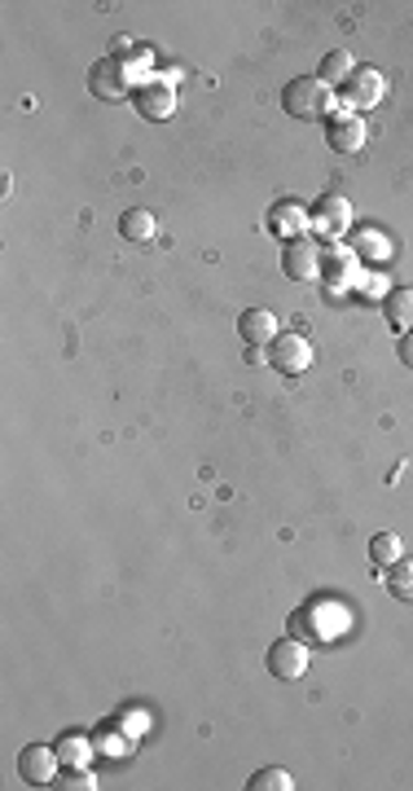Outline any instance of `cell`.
<instances>
[{
    "label": "cell",
    "mask_w": 413,
    "mask_h": 791,
    "mask_svg": "<svg viewBox=\"0 0 413 791\" xmlns=\"http://www.w3.org/2000/svg\"><path fill=\"white\" fill-rule=\"evenodd\" d=\"M335 106H339V93L326 88L317 75H300V79H291V84L282 88V110H286L291 119H304V123L330 119Z\"/></svg>",
    "instance_id": "obj_1"
},
{
    "label": "cell",
    "mask_w": 413,
    "mask_h": 791,
    "mask_svg": "<svg viewBox=\"0 0 413 791\" xmlns=\"http://www.w3.org/2000/svg\"><path fill=\"white\" fill-rule=\"evenodd\" d=\"M348 629V611L339 603H308L291 616V638L300 642H335Z\"/></svg>",
    "instance_id": "obj_2"
},
{
    "label": "cell",
    "mask_w": 413,
    "mask_h": 791,
    "mask_svg": "<svg viewBox=\"0 0 413 791\" xmlns=\"http://www.w3.org/2000/svg\"><path fill=\"white\" fill-rule=\"evenodd\" d=\"M132 106L150 123H167L176 115V79L172 75H145L132 93Z\"/></svg>",
    "instance_id": "obj_3"
},
{
    "label": "cell",
    "mask_w": 413,
    "mask_h": 791,
    "mask_svg": "<svg viewBox=\"0 0 413 791\" xmlns=\"http://www.w3.org/2000/svg\"><path fill=\"white\" fill-rule=\"evenodd\" d=\"M352 225H357V216H352V203L344 198V194H322L313 207H308V229L313 234H322V238H344V234H352Z\"/></svg>",
    "instance_id": "obj_4"
},
{
    "label": "cell",
    "mask_w": 413,
    "mask_h": 791,
    "mask_svg": "<svg viewBox=\"0 0 413 791\" xmlns=\"http://www.w3.org/2000/svg\"><path fill=\"white\" fill-rule=\"evenodd\" d=\"M137 75L123 66V62H115V57H101V62H93V71H88V93L93 97H101V101H123V97H132L137 93V84H132Z\"/></svg>",
    "instance_id": "obj_5"
},
{
    "label": "cell",
    "mask_w": 413,
    "mask_h": 791,
    "mask_svg": "<svg viewBox=\"0 0 413 791\" xmlns=\"http://www.w3.org/2000/svg\"><path fill=\"white\" fill-rule=\"evenodd\" d=\"M383 93H388L383 71H379V66H357L352 79L339 88V106H348V110H374V106L383 101Z\"/></svg>",
    "instance_id": "obj_6"
},
{
    "label": "cell",
    "mask_w": 413,
    "mask_h": 791,
    "mask_svg": "<svg viewBox=\"0 0 413 791\" xmlns=\"http://www.w3.org/2000/svg\"><path fill=\"white\" fill-rule=\"evenodd\" d=\"M57 770H62V757H57V748H48V744H26V748L18 752V779H22L26 788H53V783H57Z\"/></svg>",
    "instance_id": "obj_7"
},
{
    "label": "cell",
    "mask_w": 413,
    "mask_h": 791,
    "mask_svg": "<svg viewBox=\"0 0 413 791\" xmlns=\"http://www.w3.org/2000/svg\"><path fill=\"white\" fill-rule=\"evenodd\" d=\"M326 141H330V150H339V154H357V150H366L370 128H366V119H361L357 110L335 106V115L326 119Z\"/></svg>",
    "instance_id": "obj_8"
},
{
    "label": "cell",
    "mask_w": 413,
    "mask_h": 791,
    "mask_svg": "<svg viewBox=\"0 0 413 791\" xmlns=\"http://www.w3.org/2000/svg\"><path fill=\"white\" fill-rule=\"evenodd\" d=\"M264 664H269V673H273L278 682H300V678L308 673V664H313V651H308L300 638H282V642L269 647Z\"/></svg>",
    "instance_id": "obj_9"
},
{
    "label": "cell",
    "mask_w": 413,
    "mask_h": 791,
    "mask_svg": "<svg viewBox=\"0 0 413 791\" xmlns=\"http://www.w3.org/2000/svg\"><path fill=\"white\" fill-rule=\"evenodd\" d=\"M313 361H317V357H313V344H308L304 335H278V339L269 344V366H273L278 375H286V379L304 375Z\"/></svg>",
    "instance_id": "obj_10"
},
{
    "label": "cell",
    "mask_w": 413,
    "mask_h": 791,
    "mask_svg": "<svg viewBox=\"0 0 413 791\" xmlns=\"http://www.w3.org/2000/svg\"><path fill=\"white\" fill-rule=\"evenodd\" d=\"M282 273H286L291 282H317V278H322V242H313V238L286 242V251H282Z\"/></svg>",
    "instance_id": "obj_11"
},
{
    "label": "cell",
    "mask_w": 413,
    "mask_h": 791,
    "mask_svg": "<svg viewBox=\"0 0 413 791\" xmlns=\"http://www.w3.org/2000/svg\"><path fill=\"white\" fill-rule=\"evenodd\" d=\"M357 273H361V260H357L352 247H344V242L322 247V282H326L330 291H335V286H352Z\"/></svg>",
    "instance_id": "obj_12"
},
{
    "label": "cell",
    "mask_w": 413,
    "mask_h": 791,
    "mask_svg": "<svg viewBox=\"0 0 413 791\" xmlns=\"http://www.w3.org/2000/svg\"><path fill=\"white\" fill-rule=\"evenodd\" d=\"M269 229H273L278 238H286V242L308 238V207H304V203H295V198L273 203V207H269Z\"/></svg>",
    "instance_id": "obj_13"
},
{
    "label": "cell",
    "mask_w": 413,
    "mask_h": 791,
    "mask_svg": "<svg viewBox=\"0 0 413 791\" xmlns=\"http://www.w3.org/2000/svg\"><path fill=\"white\" fill-rule=\"evenodd\" d=\"M238 335L247 348H269L278 339V317L269 308H247L238 313Z\"/></svg>",
    "instance_id": "obj_14"
},
{
    "label": "cell",
    "mask_w": 413,
    "mask_h": 791,
    "mask_svg": "<svg viewBox=\"0 0 413 791\" xmlns=\"http://www.w3.org/2000/svg\"><path fill=\"white\" fill-rule=\"evenodd\" d=\"M383 322L396 331V335H410L413 331V286H392L388 300H383Z\"/></svg>",
    "instance_id": "obj_15"
},
{
    "label": "cell",
    "mask_w": 413,
    "mask_h": 791,
    "mask_svg": "<svg viewBox=\"0 0 413 791\" xmlns=\"http://www.w3.org/2000/svg\"><path fill=\"white\" fill-rule=\"evenodd\" d=\"M348 247L357 251L361 264H388V260H392V242H388V234H379V229H357Z\"/></svg>",
    "instance_id": "obj_16"
},
{
    "label": "cell",
    "mask_w": 413,
    "mask_h": 791,
    "mask_svg": "<svg viewBox=\"0 0 413 791\" xmlns=\"http://www.w3.org/2000/svg\"><path fill=\"white\" fill-rule=\"evenodd\" d=\"M352 71H357V57H352L348 48H335V53H326V57H322L317 79H322L326 88H335V93H339V88L352 79Z\"/></svg>",
    "instance_id": "obj_17"
},
{
    "label": "cell",
    "mask_w": 413,
    "mask_h": 791,
    "mask_svg": "<svg viewBox=\"0 0 413 791\" xmlns=\"http://www.w3.org/2000/svg\"><path fill=\"white\" fill-rule=\"evenodd\" d=\"M119 234H123L128 242H154V238H159V220H154V212L132 207V212L119 216Z\"/></svg>",
    "instance_id": "obj_18"
},
{
    "label": "cell",
    "mask_w": 413,
    "mask_h": 791,
    "mask_svg": "<svg viewBox=\"0 0 413 791\" xmlns=\"http://www.w3.org/2000/svg\"><path fill=\"white\" fill-rule=\"evenodd\" d=\"M93 739L88 735H62L57 739V757H62V770H84L93 761Z\"/></svg>",
    "instance_id": "obj_19"
},
{
    "label": "cell",
    "mask_w": 413,
    "mask_h": 791,
    "mask_svg": "<svg viewBox=\"0 0 413 791\" xmlns=\"http://www.w3.org/2000/svg\"><path fill=\"white\" fill-rule=\"evenodd\" d=\"M110 57H115V62H123L128 71L137 66V79H145L141 71H150V62H154V53H150L145 44H137V40H128V35H119V40H115V48H110Z\"/></svg>",
    "instance_id": "obj_20"
},
{
    "label": "cell",
    "mask_w": 413,
    "mask_h": 791,
    "mask_svg": "<svg viewBox=\"0 0 413 791\" xmlns=\"http://www.w3.org/2000/svg\"><path fill=\"white\" fill-rule=\"evenodd\" d=\"M370 559H374V567H392V563H401L405 559V541L396 537V532H379L374 541H370Z\"/></svg>",
    "instance_id": "obj_21"
},
{
    "label": "cell",
    "mask_w": 413,
    "mask_h": 791,
    "mask_svg": "<svg viewBox=\"0 0 413 791\" xmlns=\"http://www.w3.org/2000/svg\"><path fill=\"white\" fill-rule=\"evenodd\" d=\"M388 594L396 603H413V559H401L388 567Z\"/></svg>",
    "instance_id": "obj_22"
},
{
    "label": "cell",
    "mask_w": 413,
    "mask_h": 791,
    "mask_svg": "<svg viewBox=\"0 0 413 791\" xmlns=\"http://www.w3.org/2000/svg\"><path fill=\"white\" fill-rule=\"evenodd\" d=\"M247 788L251 791H291L295 788V774H291V770H282V766H269V770H256Z\"/></svg>",
    "instance_id": "obj_23"
},
{
    "label": "cell",
    "mask_w": 413,
    "mask_h": 791,
    "mask_svg": "<svg viewBox=\"0 0 413 791\" xmlns=\"http://www.w3.org/2000/svg\"><path fill=\"white\" fill-rule=\"evenodd\" d=\"M57 788H66V791H88V788H97V779L88 774V766L84 770H62V783Z\"/></svg>",
    "instance_id": "obj_24"
},
{
    "label": "cell",
    "mask_w": 413,
    "mask_h": 791,
    "mask_svg": "<svg viewBox=\"0 0 413 791\" xmlns=\"http://www.w3.org/2000/svg\"><path fill=\"white\" fill-rule=\"evenodd\" d=\"M361 286H366V295H361V300H366V304H374V300H388V291H392V286H388V282H383V278H366V282H361Z\"/></svg>",
    "instance_id": "obj_25"
},
{
    "label": "cell",
    "mask_w": 413,
    "mask_h": 791,
    "mask_svg": "<svg viewBox=\"0 0 413 791\" xmlns=\"http://www.w3.org/2000/svg\"><path fill=\"white\" fill-rule=\"evenodd\" d=\"M396 353H401V361H405V366H413V331H410V335H401Z\"/></svg>",
    "instance_id": "obj_26"
},
{
    "label": "cell",
    "mask_w": 413,
    "mask_h": 791,
    "mask_svg": "<svg viewBox=\"0 0 413 791\" xmlns=\"http://www.w3.org/2000/svg\"><path fill=\"white\" fill-rule=\"evenodd\" d=\"M247 366H269V348H247Z\"/></svg>",
    "instance_id": "obj_27"
}]
</instances>
